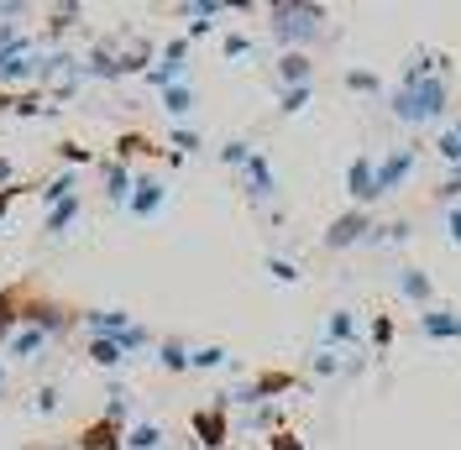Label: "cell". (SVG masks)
Masks as SVG:
<instances>
[{
  "instance_id": "1",
  "label": "cell",
  "mask_w": 461,
  "mask_h": 450,
  "mask_svg": "<svg viewBox=\"0 0 461 450\" xmlns=\"http://www.w3.org/2000/svg\"><path fill=\"white\" fill-rule=\"evenodd\" d=\"M388 115L403 121V126H440L451 115V85H446V74H435L425 85H399L388 94Z\"/></svg>"
},
{
  "instance_id": "2",
  "label": "cell",
  "mask_w": 461,
  "mask_h": 450,
  "mask_svg": "<svg viewBox=\"0 0 461 450\" xmlns=\"http://www.w3.org/2000/svg\"><path fill=\"white\" fill-rule=\"evenodd\" d=\"M273 37L284 42V53H304V42H315L325 32V5H273Z\"/></svg>"
},
{
  "instance_id": "3",
  "label": "cell",
  "mask_w": 461,
  "mask_h": 450,
  "mask_svg": "<svg viewBox=\"0 0 461 450\" xmlns=\"http://www.w3.org/2000/svg\"><path fill=\"white\" fill-rule=\"evenodd\" d=\"M373 210H346V215H336V220L325 225V236H320V247L325 252H346V247H362L367 236H373Z\"/></svg>"
},
{
  "instance_id": "4",
  "label": "cell",
  "mask_w": 461,
  "mask_h": 450,
  "mask_svg": "<svg viewBox=\"0 0 461 450\" xmlns=\"http://www.w3.org/2000/svg\"><path fill=\"white\" fill-rule=\"evenodd\" d=\"M414 163H420L414 147H393V152H383V158H377V199L399 194L403 184H409V173H414Z\"/></svg>"
},
{
  "instance_id": "5",
  "label": "cell",
  "mask_w": 461,
  "mask_h": 450,
  "mask_svg": "<svg viewBox=\"0 0 461 450\" xmlns=\"http://www.w3.org/2000/svg\"><path fill=\"white\" fill-rule=\"evenodd\" d=\"M346 194H351V210L377 204V158H373V152L351 158V168H346Z\"/></svg>"
},
{
  "instance_id": "6",
  "label": "cell",
  "mask_w": 461,
  "mask_h": 450,
  "mask_svg": "<svg viewBox=\"0 0 461 450\" xmlns=\"http://www.w3.org/2000/svg\"><path fill=\"white\" fill-rule=\"evenodd\" d=\"M184 74H189V37H173L168 48H163V63L158 68H147V79L158 85V94L173 85H184Z\"/></svg>"
},
{
  "instance_id": "7",
  "label": "cell",
  "mask_w": 461,
  "mask_h": 450,
  "mask_svg": "<svg viewBox=\"0 0 461 450\" xmlns=\"http://www.w3.org/2000/svg\"><path fill=\"white\" fill-rule=\"evenodd\" d=\"M241 189H247V199H252V204H267V199L278 194V178H273V163H267L262 152H252V158L241 163Z\"/></svg>"
},
{
  "instance_id": "8",
  "label": "cell",
  "mask_w": 461,
  "mask_h": 450,
  "mask_svg": "<svg viewBox=\"0 0 461 450\" xmlns=\"http://www.w3.org/2000/svg\"><path fill=\"white\" fill-rule=\"evenodd\" d=\"M194 435H200L204 450H226L230 446V419H226V403H221V398L194 414Z\"/></svg>"
},
{
  "instance_id": "9",
  "label": "cell",
  "mask_w": 461,
  "mask_h": 450,
  "mask_svg": "<svg viewBox=\"0 0 461 450\" xmlns=\"http://www.w3.org/2000/svg\"><path fill=\"white\" fill-rule=\"evenodd\" d=\"M163 199H168L163 178H137V184H131V199H126V210H131L137 220H152V215L163 210Z\"/></svg>"
},
{
  "instance_id": "10",
  "label": "cell",
  "mask_w": 461,
  "mask_h": 450,
  "mask_svg": "<svg viewBox=\"0 0 461 450\" xmlns=\"http://www.w3.org/2000/svg\"><path fill=\"white\" fill-rule=\"evenodd\" d=\"M393 283H399V293L414 304V310H430V304H435V283H430V273H425V267H399V273H393Z\"/></svg>"
},
{
  "instance_id": "11",
  "label": "cell",
  "mask_w": 461,
  "mask_h": 450,
  "mask_svg": "<svg viewBox=\"0 0 461 450\" xmlns=\"http://www.w3.org/2000/svg\"><path fill=\"white\" fill-rule=\"evenodd\" d=\"M420 336H425V340H461V314L456 310H440V304L420 310Z\"/></svg>"
},
{
  "instance_id": "12",
  "label": "cell",
  "mask_w": 461,
  "mask_h": 450,
  "mask_svg": "<svg viewBox=\"0 0 461 450\" xmlns=\"http://www.w3.org/2000/svg\"><path fill=\"white\" fill-rule=\"evenodd\" d=\"M315 79V58L310 53H284L278 58V89H299Z\"/></svg>"
},
{
  "instance_id": "13",
  "label": "cell",
  "mask_w": 461,
  "mask_h": 450,
  "mask_svg": "<svg viewBox=\"0 0 461 450\" xmlns=\"http://www.w3.org/2000/svg\"><path fill=\"white\" fill-rule=\"evenodd\" d=\"M121 440H126V429H121L115 419H100V424H89L85 435H79V446H85V450H115Z\"/></svg>"
},
{
  "instance_id": "14",
  "label": "cell",
  "mask_w": 461,
  "mask_h": 450,
  "mask_svg": "<svg viewBox=\"0 0 461 450\" xmlns=\"http://www.w3.org/2000/svg\"><path fill=\"white\" fill-rule=\"evenodd\" d=\"M357 314L351 310H336L330 320H325V346H357Z\"/></svg>"
},
{
  "instance_id": "15",
  "label": "cell",
  "mask_w": 461,
  "mask_h": 450,
  "mask_svg": "<svg viewBox=\"0 0 461 450\" xmlns=\"http://www.w3.org/2000/svg\"><path fill=\"white\" fill-rule=\"evenodd\" d=\"M37 74V58L27 53H0V85H22V79H32Z\"/></svg>"
},
{
  "instance_id": "16",
  "label": "cell",
  "mask_w": 461,
  "mask_h": 450,
  "mask_svg": "<svg viewBox=\"0 0 461 450\" xmlns=\"http://www.w3.org/2000/svg\"><path fill=\"white\" fill-rule=\"evenodd\" d=\"M85 325H89V336H121V330L131 325V314L126 310H89Z\"/></svg>"
},
{
  "instance_id": "17",
  "label": "cell",
  "mask_w": 461,
  "mask_h": 450,
  "mask_svg": "<svg viewBox=\"0 0 461 450\" xmlns=\"http://www.w3.org/2000/svg\"><path fill=\"white\" fill-rule=\"evenodd\" d=\"M42 346H48V330H42V325H22L16 336L5 340V351H11V356H37Z\"/></svg>"
},
{
  "instance_id": "18",
  "label": "cell",
  "mask_w": 461,
  "mask_h": 450,
  "mask_svg": "<svg viewBox=\"0 0 461 450\" xmlns=\"http://www.w3.org/2000/svg\"><path fill=\"white\" fill-rule=\"evenodd\" d=\"M131 184H137V178H131L126 163H111V168H105V199H111V204H126V199H131Z\"/></svg>"
},
{
  "instance_id": "19",
  "label": "cell",
  "mask_w": 461,
  "mask_h": 450,
  "mask_svg": "<svg viewBox=\"0 0 461 450\" xmlns=\"http://www.w3.org/2000/svg\"><path fill=\"white\" fill-rule=\"evenodd\" d=\"M89 362L95 366H121L126 362V351H121V340L115 336H89Z\"/></svg>"
},
{
  "instance_id": "20",
  "label": "cell",
  "mask_w": 461,
  "mask_h": 450,
  "mask_svg": "<svg viewBox=\"0 0 461 450\" xmlns=\"http://www.w3.org/2000/svg\"><path fill=\"white\" fill-rule=\"evenodd\" d=\"M158 366L163 372H189V346L184 340H158Z\"/></svg>"
},
{
  "instance_id": "21",
  "label": "cell",
  "mask_w": 461,
  "mask_h": 450,
  "mask_svg": "<svg viewBox=\"0 0 461 450\" xmlns=\"http://www.w3.org/2000/svg\"><path fill=\"white\" fill-rule=\"evenodd\" d=\"M341 85L351 89V94H383V74H373V68H346Z\"/></svg>"
},
{
  "instance_id": "22",
  "label": "cell",
  "mask_w": 461,
  "mask_h": 450,
  "mask_svg": "<svg viewBox=\"0 0 461 450\" xmlns=\"http://www.w3.org/2000/svg\"><path fill=\"white\" fill-rule=\"evenodd\" d=\"M163 111H168L173 121H184V115L194 111V89H189V85H173V89H163Z\"/></svg>"
},
{
  "instance_id": "23",
  "label": "cell",
  "mask_w": 461,
  "mask_h": 450,
  "mask_svg": "<svg viewBox=\"0 0 461 450\" xmlns=\"http://www.w3.org/2000/svg\"><path fill=\"white\" fill-rule=\"evenodd\" d=\"M74 220H79V194L63 199V204H53V210H48V236H63V230H68Z\"/></svg>"
},
{
  "instance_id": "24",
  "label": "cell",
  "mask_w": 461,
  "mask_h": 450,
  "mask_svg": "<svg viewBox=\"0 0 461 450\" xmlns=\"http://www.w3.org/2000/svg\"><path fill=\"white\" fill-rule=\"evenodd\" d=\"M126 450H163V429L158 424H131L126 429Z\"/></svg>"
},
{
  "instance_id": "25",
  "label": "cell",
  "mask_w": 461,
  "mask_h": 450,
  "mask_svg": "<svg viewBox=\"0 0 461 450\" xmlns=\"http://www.w3.org/2000/svg\"><path fill=\"white\" fill-rule=\"evenodd\" d=\"M226 346H194L189 351V372H215V366H226Z\"/></svg>"
},
{
  "instance_id": "26",
  "label": "cell",
  "mask_w": 461,
  "mask_h": 450,
  "mask_svg": "<svg viewBox=\"0 0 461 450\" xmlns=\"http://www.w3.org/2000/svg\"><path fill=\"white\" fill-rule=\"evenodd\" d=\"M310 94H315L310 85H299V89H278V111H284V115H299L304 105H310Z\"/></svg>"
},
{
  "instance_id": "27",
  "label": "cell",
  "mask_w": 461,
  "mask_h": 450,
  "mask_svg": "<svg viewBox=\"0 0 461 450\" xmlns=\"http://www.w3.org/2000/svg\"><path fill=\"white\" fill-rule=\"evenodd\" d=\"M142 152H158V147H152L147 137H137V131H131V137H121V141H115V163H126V158H142Z\"/></svg>"
},
{
  "instance_id": "28",
  "label": "cell",
  "mask_w": 461,
  "mask_h": 450,
  "mask_svg": "<svg viewBox=\"0 0 461 450\" xmlns=\"http://www.w3.org/2000/svg\"><path fill=\"white\" fill-rule=\"evenodd\" d=\"M221 53L236 63V58H252V37H241V32H226V42H221Z\"/></svg>"
},
{
  "instance_id": "29",
  "label": "cell",
  "mask_w": 461,
  "mask_h": 450,
  "mask_svg": "<svg viewBox=\"0 0 461 450\" xmlns=\"http://www.w3.org/2000/svg\"><path fill=\"white\" fill-rule=\"evenodd\" d=\"M373 346H377V351H388V346H393V314H377V320H373Z\"/></svg>"
},
{
  "instance_id": "30",
  "label": "cell",
  "mask_w": 461,
  "mask_h": 450,
  "mask_svg": "<svg viewBox=\"0 0 461 450\" xmlns=\"http://www.w3.org/2000/svg\"><path fill=\"white\" fill-rule=\"evenodd\" d=\"M247 158H252V147H247V141H226V147H221V163H226V168H241Z\"/></svg>"
},
{
  "instance_id": "31",
  "label": "cell",
  "mask_w": 461,
  "mask_h": 450,
  "mask_svg": "<svg viewBox=\"0 0 461 450\" xmlns=\"http://www.w3.org/2000/svg\"><path fill=\"white\" fill-rule=\"evenodd\" d=\"M267 273H273L278 283H299V267H294L288 256H267Z\"/></svg>"
},
{
  "instance_id": "32",
  "label": "cell",
  "mask_w": 461,
  "mask_h": 450,
  "mask_svg": "<svg viewBox=\"0 0 461 450\" xmlns=\"http://www.w3.org/2000/svg\"><path fill=\"white\" fill-rule=\"evenodd\" d=\"M435 147H440V158H446L451 168L461 163V137H456V131H440V141H435Z\"/></svg>"
},
{
  "instance_id": "33",
  "label": "cell",
  "mask_w": 461,
  "mask_h": 450,
  "mask_svg": "<svg viewBox=\"0 0 461 450\" xmlns=\"http://www.w3.org/2000/svg\"><path fill=\"white\" fill-rule=\"evenodd\" d=\"M435 194L446 199V204H461V163H456V168H451V178H446V184H440Z\"/></svg>"
},
{
  "instance_id": "34",
  "label": "cell",
  "mask_w": 461,
  "mask_h": 450,
  "mask_svg": "<svg viewBox=\"0 0 461 450\" xmlns=\"http://www.w3.org/2000/svg\"><path fill=\"white\" fill-rule=\"evenodd\" d=\"M58 158H63V163H89L95 152H89V147H79V141H58Z\"/></svg>"
},
{
  "instance_id": "35",
  "label": "cell",
  "mask_w": 461,
  "mask_h": 450,
  "mask_svg": "<svg viewBox=\"0 0 461 450\" xmlns=\"http://www.w3.org/2000/svg\"><path fill=\"white\" fill-rule=\"evenodd\" d=\"M446 241L461 247V204H446Z\"/></svg>"
},
{
  "instance_id": "36",
  "label": "cell",
  "mask_w": 461,
  "mask_h": 450,
  "mask_svg": "<svg viewBox=\"0 0 461 450\" xmlns=\"http://www.w3.org/2000/svg\"><path fill=\"white\" fill-rule=\"evenodd\" d=\"M173 147H178V158H184V152H200V131L178 126V131H173Z\"/></svg>"
},
{
  "instance_id": "37",
  "label": "cell",
  "mask_w": 461,
  "mask_h": 450,
  "mask_svg": "<svg viewBox=\"0 0 461 450\" xmlns=\"http://www.w3.org/2000/svg\"><path fill=\"white\" fill-rule=\"evenodd\" d=\"M336 372H341L336 351H320V356H315V377H336Z\"/></svg>"
},
{
  "instance_id": "38",
  "label": "cell",
  "mask_w": 461,
  "mask_h": 450,
  "mask_svg": "<svg viewBox=\"0 0 461 450\" xmlns=\"http://www.w3.org/2000/svg\"><path fill=\"white\" fill-rule=\"evenodd\" d=\"M273 450H304V440L294 429H273Z\"/></svg>"
},
{
  "instance_id": "39",
  "label": "cell",
  "mask_w": 461,
  "mask_h": 450,
  "mask_svg": "<svg viewBox=\"0 0 461 450\" xmlns=\"http://www.w3.org/2000/svg\"><path fill=\"white\" fill-rule=\"evenodd\" d=\"M58 409V388H42V393H37V414H53Z\"/></svg>"
},
{
  "instance_id": "40",
  "label": "cell",
  "mask_w": 461,
  "mask_h": 450,
  "mask_svg": "<svg viewBox=\"0 0 461 450\" xmlns=\"http://www.w3.org/2000/svg\"><path fill=\"white\" fill-rule=\"evenodd\" d=\"M0 189H11V163L0 158Z\"/></svg>"
},
{
  "instance_id": "41",
  "label": "cell",
  "mask_w": 461,
  "mask_h": 450,
  "mask_svg": "<svg viewBox=\"0 0 461 450\" xmlns=\"http://www.w3.org/2000/svg\"><path fill=\"white\" fill-rule=\"evenodd\" d=\"M11 199H16V189H0V215H5V204H11Z\"/></svg>"
},
{
  "instance_id": "42",
  "label": "cell",
  "mask_w": 461,
  "mask_h": 450,
  "mask_svg": "<svg viewBox=\"0 0 461 450\" xmlns=\"http://www.w3.org/2000/svg\"><path fill=\"white\" fill-rule=\"evenodd\" d=\"M0 382H5V362H0Z\"/></svg>"
},
{
  "instance_id": "43",
  "label": "cell",
  "mask_w": 461,
  "mask_h": 450,
  "mask_svg": "<svg viewBox=\"0 0 461 450\" xmlns=\"http://www.w3.org/2000/svg\"><path fill=\"white\" fill-rule=\"evenodd\" d=\"M226 450H236V446H226Z\"/></svg>"
}]
</instances>
